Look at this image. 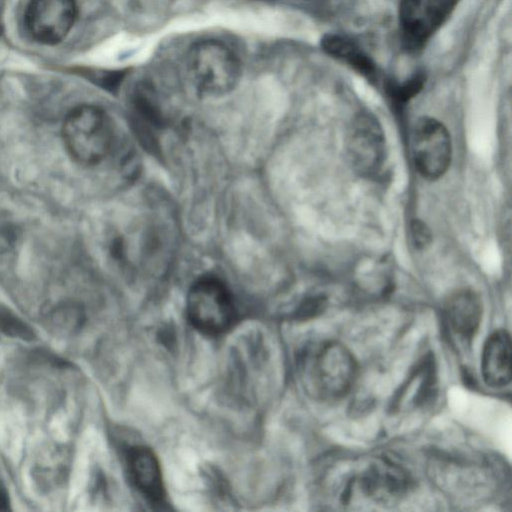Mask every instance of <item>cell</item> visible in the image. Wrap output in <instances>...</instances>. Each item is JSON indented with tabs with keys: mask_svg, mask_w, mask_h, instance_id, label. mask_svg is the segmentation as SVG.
Segmentation results:
<instances>
[{
	"mask_svg": "<svg viewBox=\"0 0 512 512\" xmlns=\"http://www.w3.org/2000/svg\"><path fill=\"white\" fill-rule=\"evenodd\" d=\"M511 338L506 330L493 332L486 340L481 358V372L484 382L498 388L511 381Z\"/></svg>",
	"mask_w": 512,
	"mask_h": 512,
	"instance_id": "11",
	"label": "cell"
},
{
	"mask_svg": "<svg viewBox=\"0 0 512 512\" xmlns=\"http://www.w3.org/2000/svg\"><path fill=\"white\" fill-rule=\"evenodd\" d=\"M190 84L204 97H221L237 86L242 66L238 56L225 43L205 39L191 45L185 57Z\"/></svg>",
	"mask_w": 512,
	"mask_h": 512,
	"instance_id": "2",
	"label": "cell"
},
{
	"mask_svg": "<svg viewBox=\"0 0 512 512\" xmlns=\"http://www.w3.org/2000/svg\"><path fill=\"white\" fill-rule=\"evenodd\" d=\"M455 1L400 0L399 25L407 46H422L444 22Z\"/></svg>",
	"mask_w": 512,
	"mask_h": 512,
	"instance_id": "8",
	"label": "cell"
},
{
	"mask_svg": "<svg viewBox=\"0 0 512 512\" xmlns=\"http://www.w3.org/2000/svg\"><path fill=\"white\" fill-rule=\"evenodd\" d=\"M0 329L10 336L23 339L32 337V331L29 327L10 314L0 313Z\"/></svg>",
	"mask_w": 512,
	"mask_h": 512,
	"instance_id": "14",
	"label": "cell"
},
{
	"mask_svg": "<svg viewBox=\"0 0 512 512\" xmlns=\"http://www.w3.org/2000/svg\"><path fill=\"white\" fill-rule=\"evenodd\" d=\"M76 0H30L25 24L38 43L55 45L70 32L77 18Z\"/></svg>",
	"mask_w": 512,
	"mask_h": 512,
	"instance_id": "6",
	"label": "cell"
},
{
	"mask_svg": "<svg viewBox=\"0 0 512 512\" xmlns=\"http://www.w3.org/2000/svg\"><path fill=\"white\" fill-rule=\"evenodd\" d=\"M358 481L366 496L384 503L399 499L411 485L406 471L387 459H378L371 463Z\"/></svg>",
	"mask_w": 512,
	"mask_h": 512,
	"instance_id": "9",
	"label": "cell"
},
{
	"mask_svg": "<svg viewBox=\"0 0 512 512\" xmlns=\"http://www.w3.org/2000/svg\"><path fill=\"white\" fill-rule=\"evenodd\" d=\"M9 501L8 496L4 490L0 489V511L8 510Z\"/></svg>",
	"mask_w": 512,
	"mask_h": 512,
	"instance_id": "16",
	"label": "cell"
},
{
	"mask_svg": "<svg viewBox=\"0 0 512 512\" xmlns=\"http://www.w3.org/2000/svg\"><path fill=\"white\" fill-rule=\"evenodd\" d=\"M130 479L139 493L152 504H161L164 485L161 468L155 454L145 446H133L126 452Z\"/></svg>",
	"mask_w": 512,
	"mask_h": 512,
	"instance_id": "10",
	"label": "cell"
},
{
	"mask_svg": "<svg viewBox=\"0 0 512 512\" xmlns=\"http://www.w3.org/2000/svg\"><path fill=\"white\" fill-rule=\"evenodd\" d=\"M411 241L415 248L423 250L427 248L432 241V234L427 225L420 221L414 220L410 225Z\"/></svg>",
	"mask_w": 512,
	"mask_h": 512,
	"instance_id": "15",
	"label": "cell"
},
{
	"mask_svg": "<svg viewBox=\"0 0 512 512\" xmlns=\"http://www.w3.org/2000/svg\"><path fill=\"white\" fill-rule=\"evenodd\" d=\"M346 147L353 168L360 174L372 176L381 170L386 158V142L383 129L373 116L360 114L354 118Z\"/></svg>",
	"mask_w": 512,
	"mask_h": 512,
	"instance_id": "7",
	"label": "cell"
},
{
	"mask_svg": "<svg viewBox=\"0 0 512 512\" xmlns=\"http://www.w3.org/2000/svg\"><path fill=\"white\" fill-rule=\"evenodd\" d=\"M62 139L74 161L87 166L95 165L103 161L112 149L113 125L103 109L82 104L66 115Z\"/></svg>",
	"mask_w": 512,
	"mask_h": 512,
	"instance_id": "3",
	"label": "cell"
},
{
	"mask_svg": "<svg viewBox=\"0 0 512 512\" xmlns=\"http://www.w3.org/2000/svg\"><path fill=\"white\" fill-rule=\"evenodd\" d=\"M300 370L306 390L321 400L344 397L357 378V362L350 350L336 341H325L307 349Z\"/></svg>",
	"mask_w": 512,
	"mask_h": 512,
	"instance_id": "1",
	"label": "cell"
},
{
	"mask_svg": "<svg viewBox=\"0 0 512 512\" xmlns=\"http://www.w3.org/2000/svg\"><path fill=\"white\" fill-rule=\"evenodd\" d=\"M321 45L327 54L347 63L358 72L366 76H371L374 73V63L350 39L340 35L327 34L322 39Z\"/></svg>",
	"mask_w": 512,
	"mask_h": 512,
	"instance_id": "13",
	"label": "cell"
},
{
	"mask_svg": "<svg viewBox=\"0 0 512 512\" xmlns=\"http://www.w3.org/2000/svg\"><path fill=\"white\" fill-rule=\"evenodd\" d=\"M186 311L189 322L198 331L209 336L226 332L236 317L230 291L215 277H203L190 287Z\"/></svg>",
	"mask_w": 512,
	"mask_h": 512,
	"instance_id": "4",
	"label": "cell"
},
{
	"mask_svg": "<svg viewBox=\"0 0 512 512\" xmlns=\"http://www.w3.org/2000/svg\"><path fill=\"white\" fill-rule=\"evenodd\" d=\"M412 154L418 172L429 180L445 174L452 158V143L446 127L436 119L420 118L412 133Z\"/></svg>",
	"mask_w": 512,
	"mask_h": 512,
	"instance_id": "5",
	"label": "cell"
},
{
	"mask_svg": "<svg viewBox=\"0 0 512 512\" xmlns=\"http://www.w3.org/2000/svg\"><path fill=\"white\" fill-rule=\"evenodd\" d=\"M445 313L451 329L464 340L474 337L482 318V302L471 289L452 293L445 304Z\"/></svg>",
	"mask_w": 512,
	"mask_h": 512,
	"instance_id": "12",
	"label": "cell"
}]
</instances>
